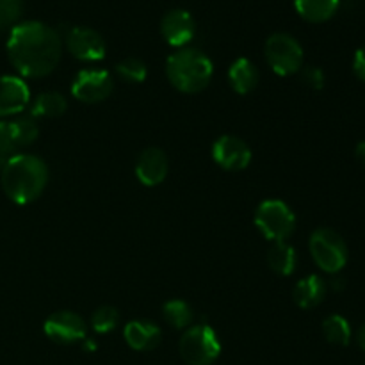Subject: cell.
<instances>
[{
    "label": "cell",
    "instance_id": "15",
    "mask_svg": "<svg viewBox=\"0 0 365 365\" xmlns=\"http://www.w3.org/2000/svg\"><path fill=\"white\" fill-rule=\"evenodd\" d=\"M127 344L135 351H152L163 341V331L157 324L146 319H135L127 323L123 330Z\"/></svg>",
    "mask_w": 365,
    "mask_h": 365
},
{
    "label": "cell",
    "instance_id": "21",
    "mask_svg": "<svg viewBox=\"0 0 365 365\" xmlns=\"http://www.w3.org/2000/svg\"><path fill=\"white\" fill-rule=\"evenodd\" d=\"M7 125H9L11 138H13L16 148L32 145L39 135V128L34 116H18L7 121Z\"/></svg>",
    "mask_w": 365,
    "mask_h": 365
},
{
    "label": "cell",
    "instance_id": "13",
    "mask_svg": "<svg viewBox=\"0 0 365 365\" xmlns=\"http://www.w3.org/2000/svg\"><path fill=\"white\" fill-rule=\"evenodd\" d=\"M168 170H170V164H168L166 153L155 146L143 150L135 163V177L146 187H155L163 184L164 178L168 177Z\"/></svg>",
    "mask_w": 365,
    "mask_h": 365
},
{
    "label": "cell",
    "instance_id": "29",
    "mask_svg": "<svg viewBox=\"0 0 365 365\" xmlns=\"http://www.w3.org/2000/svg\"><path fill=\"white\" fill-rule=\"evenodd\" d=\"M353 71L360 81L365 82V45L360 46L353 57Z\"/></svg>",
    "mask_w": 365,
    "mask_h": 365
},
{
    "label": "cell",
    "instance_id": "32",
    "mask_svg": "<svg viewBox=\"0 0 365 365\" xmlns=\"http://www.w3.org/2000/svg\"><path fill=\"white\" fill-rule=\"evenodd\" d=\"M331 284H334V285H331V287H334L335 291H337V289L344 287V280H341V278H339V280H337V278H335V280L331 282Z\"/></svg>",
    "mask_w": 365,
    "mask_h": 365
},
{
    "label": "cell",
    "instance_id": "7",
    "mask_svg": "<svg viewBox=\"0 0 365 365\" xmlns=\"http://www.w3.org/2000/svg\"><path fill=\"white\" fill-rule=\"evenodd\" d=\"M266 59L271 70L280 77H289L303 66V48L287 32H274L266 41Z\"/></svg>",
    "mask_w": 365,
    "mask_h": 365
},
{
    "label": "cell",
    "instance_id": "30",
    "mask_svg": "<svg viewBox=\"0 0 365 365\" xmlns=\"http://www.w3.org/2000/svg\"><path fill=\"white\" fill-rule=\"evenodd\" d=\"M356 157H359L360 163L365 166V141H362L359 146H356Z\"/></svg>",
    "mask_w": 365,
    "mask_h": 365
},
{
    "label": "cell",
    "instance_id": "10",
    "mask_svg": "<svg viewBox=\"0 0 365 365\" xmlns=\"http://www.w3.org/2000/svg\"><path fill=\"white\" fill-rule=\"evenodd\" d=\"M45 335L57 344H73L86 339V323L78 314L61 310L45 321Z\"/></svg>",
    "mask_w": 365,
    "mask_h": 365
},
{
    "label": "cell",
    "instance_id": "16",
    "mask_svg": "<svg viewBox=\"0 0 365 365\" xmlns=\"http://www.w3.org/2000/svg\"><path fill=\"white\" fill-rule=\"evenodd\" d=\"M328 285L319 274H310L296 284L294 302L299 309H316L327 298Z\"/></svg>",
    "mask_w": 365,
    "mask_h": 365
},
{
    "label": "cell",
    "instance_id": "19",
    "mask_svg": "<svg viewBox=\"0 0 365 365\" xmlns=\"http://www.w3.org/2000/svg\"><path fill=\"white\" fill-rule=\"evenodd\" d=\"M267 264L271 269L280 277H289L294 273L296 266H298V255L296 250L287 242H274L267 252Z\"/></svg>",
    "mask_w": 365,
    "mask_h": 365
},
{
    "label": "cell",
    "instance_id": "1",
    "mask_svg": "<svg viewBox=\"0 0 365 365\" xmlns=\"http://www.w3.org/2000/svg\"><path fill=\"white\" fill-rule=\"evenodd\" d=\"M63 41L56 29L43 21L27 20L11 29L7 56L18 73L29 78L52 73L61 61Z\"/></svg>",
    "mask_w": 365,
    "mask_h": 365
},
{
    "label": "cell",
    "instance_id": "20",
    "mask_svg": "<svg viewBox=\"0 0 365 365\" xmlns=\"http://www.w3.org/2000/svg\"><path fill=\"white\" fill-rule=\"evenodd\" d=\"M68 102L64 95L57 91L41 93L34 98L31 107V116L34 118H59L66 113Z\"/></svg>",
    "mask_w": 365,
    "mask_h": 365
},
{
    "label": "cell",
    "instance_id": "14",
    "mask_svg": "<svg viewBox=\"0 0 365 365\" xmlns=\"http://www.w3.org/2000/svg\"><path fill=\"white\" fill-rule=\"evenodd\" d=\"M31 100V91L20 77H0V118L20 114Z\"/></svg>",
    "mask_w": 365,
    "mask_h": 365
},
{
    "label": "cell",
    "instance_id": "31",
    "mask_svg": "<svg viewBox=\"0 0 365 365\" xmlns=\"http://www.w3.org/2000/svg\"><path fill=\"white\" fill-rule=\"evenodd\" d=\"M356 341H359V346L365 351V323L362 324V328L359 330V337H356Z\"/></svg>",
    "mask_w": 365,
    "mask_h": 365
},
{
    "label": "cell",
    "instance_id": "22",
    "mask_svg": "<svg viewBox=\"0 0 365 365\" xmlns=\"http://www.w3.org/2000/svg\"><path fill=\"white\" fill-rule=\"evenodd\" d=\"M323 334L324 339L335 346H348L351 341V327H349L348 319L339 314L328 316L323 321Z\"/></svg>",
    "mask_w": 365,
    "mask_h": 365
},
{
    "label": "cell",
    "instance_id": "11",
    "mask_svg": "<svg viewBox=\"0 0 365 365\" xmlns=\"http://www.w3.org/2000/svg\"><path fill=\"white\" fill-rule=\"evenodd\" d=\"M212 157L220 168L227 171L246 170L252 163V150L235 135H221L212 146Z\"/></svg>",
    "mask_w": 365,
    "mask_h": 365
},
{
    "label": "cell",
    "instance_id": "24",
    "mask_svg": "<svg viewBox=\"0 0 365 365\" xmlns=\"http://www.w3.org/2000/svg\"><path fill=\"white\" fill-rule=\"evenodd\" d=\"M118 323H120V312L109 305L100 307L91 316V327L98 334H109L118 327Z\"/></svg>",
    "mask_w": 365,
    "mask_h": 365
},
{
    "label": "cell",
    "instance_id": "26",
    "mask_svg": "<svg viewBox=\"0 0 365 365\" xmlns=\"http://www.w3.org/2000/svg\"><path fill=\"white\" fill-rule=\"evenodd\" d=\"M24 0H0V29L14 27L21 16Z\"/></svg>",
    "mask_w": 365,
    "mask_h": 365
},
{
    "label": "cell",
    "instance_id": "33",
    "mask_svg": "<svg viewBox=\"0 0 365 365\" xmlns=\"http://www.w3.org/2000/svg\"><path fill=\"white\" fill-rule=\"evenodd\" d=\"M86 349H89V351H95V349H96V346L93 344L91 341H86Z\"/></svg>",
    "mask_w": 365,
    "mask_h": 365
},
{
    "label": "cell",
    "instance_id": "9",
    "mask_svg": "<svg viewBox=\"0 0 365 365\" xmlns=\"http://www.w3.org/2000/svg\"><path fill=\"white\" fill-rule=\"evenodd\" d=\"M66 46L78 61L95 63L106 57V41L102 34L91 27H71L66 32Z\"/></svg>",
    "mask_w": 365,
    "mask_h": 365
},
{
    "label": "cell",
    "instance_id": "23",
    "mask_svg": "<svg viewBox=\"0 0 365 365\" xmlns=\"http://www.w3.org/2000/svg\"><path fill=\"white\" fill-rule=\"evenodd\" d=\"M164 319L177 330H187L192 323V309L182 299H171V302L164 303L163 307Z\"/></svg>",
    "mask_w": 365,
    "mask_h": 365
},
{
    "label": "cell",
    "instance_id": "28",
    "mask_svg": "<svg viewBox=\"0 0 365 365\" xmlns=\"http://www.w3.org/2000/svg\"><path fill=\"white\" fill-rule=\"evenodd\" d=\"M302 81L309 86L314 91H319V89L324 88V82H327V77H324L323 70L317 66H307L305 70L302 71Z\"/></svg>",
    "mask_w": 365,
    "mask_h": 365
},
{
    "label": "cell",
    "instance_id": "18",
    "mask_svg": "<svg viewBox=\"0 0 365 365\" xmlns=\"http://www.w3.org/2000/svg\"><path fill=\"white\" fill-rule=\"evenodd\" d=\"M341 0H294V7L302 18L312 24L327 21L337 13Z\"/></svg>",
    "mask_w": 365,
    "mask_h": 365
},
{
    "label": "cell",
    "instance_id": "17",
    "mask_svg": "<svg viewBox=\"0 0 365 365\" xmlns=\"http://www.w3.org/2000/svg\"><path fill=\"white\" fill-rule=\"evenodd\" d=\"M259 68L246 57H239L228 68V81H230L232 89L239 95H248L259 84Z\"/></svg>",
    "mask_w": 365,
    "mask_h": 365
},
{
    "label": "cell",
    "instance_id": "5",
    "mask_svg": "<svg viewBox=\"0 0 365 365\" xmlns=\"http://www.w3.org/2000/svg\"><path fill=\"white\" fill-rule=\"evenodd\" d=\"M255 225L267 241L284 242L294 232L296 217L291 207L282 200H266L257 207Z\"/></svg>",
    "mask_w": 365,
    "mask_h": 365
},
{
    "label": "cell",
    "instance_id": "8",
    "mask_svg": "<svg viewBox=\"0 0 365 365\" xmlns=\"http://www.w3.org/2000/svg\"><path fill=\"white\" fill-rule=\"evenodd\" d=\"M113 91V77L103 68H86L75 75L71 82V95L84 103L106 100Z\"/></svg>",
    "mask_w": 365,
    "mask_h": 365
},
{
    "label": "cell",
    "instance_id": "25",
    "mask_svg": "<svg viewBox=\"0 0 365 365\" xmlns=\"http://www.w3.org/2000/svg\"><path fill=\"white\" fill-rule=\"evenodd\" d=\"M116 71L123 81L132 82V84H141L146 78V73H148L146 64L141 59H138V57H127V59L120 61Z\"/></svg>",
    "mask_w": 365,
    "mask_h": 365
},
{
    "label": "cell",
    "instance_id": "6",
    "mask_svg": "<svg viewBox=\"0 0 365 365\" xmlns=\"http://www.w3.org/2000/svg\"><path fill=\"white\" fill-rule=\"evenodd\" d=\"M310 253L312 259L324 273H339L348 262V246L342 235L331 228H317L310 235Z\"/></svg>",
    "mask_w": 365,
    "mask_h": 365
},
{
    "label": "cell",
    "instance_id": "3",
    "mask_svg": "<svg viewBox=\"0 0 365 365\" xmlns=\"http://www.w3.org/2000/svg\"><path fill=\"white\" fill-rule=\"evenodd\" d=\"M212 61L198 48L184 46L168 57L166 73L173 88L182 93H200L212 78Z\"/></svg>",
    "mask_w": 365,
    "mask_h": 365
},
{
    "label": "cell",
    "instance_id": "2",
    "mask_svg": "<svg viewBox=\"0 0 365 365\" xmlns=\"http://www.w3.org/2000/svg\"><path fill=\"white\" fill-rule=\"evenodd\" d=\"M48 182L45 160L29 153H14L2 168V187L11 202L27 205L38 200Z\"/></svg>",
    "mask_w": 365,
    "mask_h": 365
},
{
    "label": "cell",
    "instance_id": "12",
    "mask_svg": "<svg viewBox=\"0 0 365 365\" xmlns=\"http://www.w3.org/2000/svg\"><path fill=\"white\" fill-rule=\"evenodd\" d=\"M196 25L191 13L185 9H171L160 20V34L168 45L184 48L195 38Z\"/></svg>",
    "mask_w": 365,
    "mask_h": 365
},
{
    "label": "cell",
    "instance_id": "27",
    "mask_svg": "<svg viewBox=\"0 0 365 365\" xmlns=\"http://www.w3.org/2000/svg\"><path fill=\"white\" fill-rule=\"evenodd\" d=\"M16 150V145L11 138L9 125H7V121H0V168H4V164L14 155Z\"/></svg>",
    "mask_w": 365,
    "mask_h": 365
},
{
    "label": "cell",
    "instance_id": "4",
    "mask_svg": "<svg viewBox=\"0 0 365 365\" xmlns=\"http://www.w3.org/2000/svg\"><path fill=\"white\" fill-rule=\"evenodd\" d=\"M178 349L185 364L210 365L220 356L221 342L209 324H196L184 331Z\"/></svg>",
    "mask_w": 365,
    "mask_h": 365
}]
</instances>
